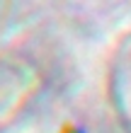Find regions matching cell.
<instances>
[{"instance_id": "1", "label": "cell", "mask_w": 131, "mask_h": 133, "mask_svg": "<svg viewBox=\"0 0 131 133\" xmlns=\"http://www.w3.org/2000/svg\"><path fill=\"white\" fill-rule=\"evenodd\" d=\"M58 133H85V131H83L80 126H75V123H63Z\"/></svg>"}]
</instances>
